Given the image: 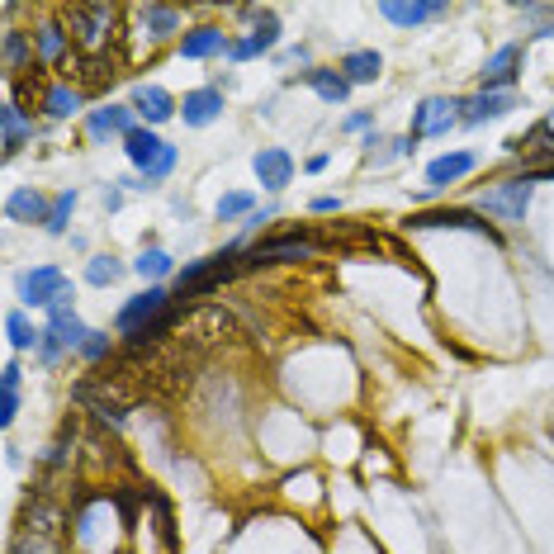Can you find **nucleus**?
Here are the masks:
<instances>
[{
    "label": "nucleus",
    "mask_w": 554,
    "mask_h": 554,
    "mask_svg": "<svg viewBox=\"0 0 554 554\" xmlns=\"http://www.w3.org/2000/svg\"><path fill=\"white\" fill-rule=\"evenodd\" d=\"M34 38H38V57H43V62H57V57L67 53V34H62V24H43Z\"/></svg>",
    "instance_id": "obj_30"
},
{
    "label": "nucleus",
    "mask_w": 554,
    "mask_h": 554,
    "mask_svg": "<svg viewBox=\"0 0 554 554\" xmlns=\"http://www.w3.org/2000/svg\"><path fill=\"white\" fill-rule=\"evenodd\" d=\"M81 356H86V360H105L109 356V337H105V332H90V341L81 346Z\"/></svg>",
    "instance_id": "obj_33"
},
{
    "label": "nucleus",
    "mask_w": 554,
    "mask_h": 554,
    "mask_svg": "<svg viewBox=\"0 0 554 554\" xmlns=\"http://www.w3.org/2000/svg\"><path fill=\"white\" fill-rule=\"evenodd\" d=\"M19 375H24V370H19V360H5V389H15V394H19Z\"/></svg>",
    "instance_id": "obj_36"
},
{
    "label": "nucleus",
    "mask_w": 554,
    "mask_h": 554,
    "mask_svg": "<svg viewBox=\"0 0 554 554\" xmlns=\"http://www.w3.org/2000/svg\"><path fill=\"white\" fill-rule=\"evenodd\" d=\"M166 304H171V294L161 285H152L147 294H138L133 304H124L119 308V318H114V327L124 332V337H143L147 332V322H157L161 313H166Z\"/></svg>",
    "instance_id": "obj_4"
},
{
    "label": "nucleus",
    "mask_w": 554,
    "mask_h": 554,
    "mask_svg": "<svg viewBox=\"0 0 554 554\" xmlns=\"http://www.w3.org/2000/svg\"><path fill=\"white\" fill-rule=\"evenodd\" d=\"M161 147H166V143H161L152 128H133V133L124 138V152H128V161H133L138 171H147V166L161 157Z\"/></svg>",
    "instance_id": "obj_19"
},
{
    "label": "nucleus",
    "mask_w": 554,
    "mask_h": 554,
    "mask_svg": "<svg viewBox=\"0 0 554 554\" xmlns=\"http://www.w3.org/2000/svg\"><path fill=\"white\" fill-rule=\"evenodd\" d=\"M360 128H370V114H351L346 119V133H360Z\"/></svg>",
    "instance_id": "obj_37"
},
{
    "label": "nucleus",
    "mask_w": 554,
    "mask_h": 554,
    "mask_svg": "<svg viewBox=\"0 0 554 554\" xmlns=\"http://www.w3.org/2000/svg\"><path fill=\"white\" fill-rule=\"evenodd\" d=\"M251 171L261 180V190H285L289 180H294V157H289L285 147H261L251 157Z\"/></svg>",
    "instance_id": "obj_7"
},
{
    "label": "nucleus",
    "mask_w": 554,
    "mask_h": 554,
    "mask_svg": "<svg viewBox=\"0 0 554 554\" xmlns=\"http://www.w3.org/2000/svg\"><path fill=\"white\" fill-rule=\"evenodd\" d=\"M48 341H57L62 351H81L90 341V327L76 318V313H53V318H48Z\"/></svg>",
    "instance_id": "obj_17"
},
{
    "label": "nucleus",
    "mask_w": 554,
    "mask_h": 554,
    "mask_svg": "<svg viewBox=\"0 0 554 554\" xmlns=\"http://www.w3.org/2000/svg\"><path fill=\"white\" fill-rule=\"evenodd\" d=\"M5 337H10V346L15 351H34V346H43V332H38L34 322L24 318V313H5Z\"/></svg>",
    "instance_id": "obj_23"
},
{
    "label": "nucleus",
    "mask_w": 554,
    "mask_h": 554,
    "mask_svg": "<svg viewBox=\"0 0 554 554\" xmlns=\"http://www.w3.org/2000/svg\"><path fill=\"white\" fill-rule=\"evenodd\" d=\"M128 105H133V114H138V119H143L147 128H157V124H166L171 114H180V105L171 100V90L147 86V81H143L138 90H133V100H128Z\"/></svg>",
    "instance_id": "obj_9"
},
{
    "label": "nucleus",
    "mask_w": 554,
    "mask_h": 554,
    "mask_svg": "<svg viewBox=\"0 0 554 554\" xmlns=\"http://www.w3.org/2000/svg\"><path fill=\"white\" fill-rule=\"evenodd\" d=\"M521 57H526L521 43H502L498 53L483 62V90H512V81L521 72Z\"/></svg>",
    "instance_id": "obj_8"
},
{
    "label": "nucleus",
    "mask_w": 554,
    "mask_h": 554,
    "mask_svg": "<svg viewBox=\"0 0 554 554\" xmlns=\"http://www.w3.org/2000/svg\"><path fill=\"white\" fill-rule=\"evenodd\" d=\"M19 294H24L29 308H48L53 313L57 304H72V280L57 266H38L29 275H19Z\"/></svg>",
    "instance_id": "obj_1"
},
{
    "label": "nucleus",
    "mask_w": 554,
    "mask_h": 554,
    "mask_svg": "<svg viewBox=\"0 0 554 554\" xmlns=\"http://www.w3.org/2000/svg\"><path fill=\"white\" fill-rule=\"evenodd\" d=\"M124 275V261H114V256H90L86 261V280L95 289H105V285H114Z\"/></svg>",
    "instance_id": "obj_27"
},
{
    "label": "nucleus",
    "mask_w": 554,
    "mask_h": 554,
    "mask_svg": "<svg viewBox=\"0 0 554 554\" xmlns=\"http://www.w3.org/2000/svg\"><path fill=\"white\" fill-rule=\"evenodd\" d=\"M540 133H545V138H554V109H550V119L540 124Z\"/></svg>",
    "instance_id": "obj_39"
},
{
    "label": "nucleus",
    "mask_w": 554,
    "mask_h": 554,
    "mask_svg": "<svg viewBox=\"0 0 554 554\" xmlns=\"http://www.w3.org/2000/svg\"><path fill=\"white\" fill-rule=\"evenodd\" d=\"M455 109H460V100H446V95L422 100V105L412 109V143H417V138H441V133H450V124L460 119Z\"/></svg>",
    "instance_id": "obj_5"
},
{
    "label": "nucleus",
    "mask_w": 554,
    "mask_h": 554,
    "mask_svg": "<svg viewBox=\"0 0 554 554\" xmlns=\"http://www.w3.org/2000/svg\"><path fill=\"white\" fill-rule=\"evenodd\" d=\"M143 24H147V38H152V43H161V38H171L180 29V10H171V5H147Z\"/></svg>",
    "instance_id": "obj_24"
},
{
    "label": "nucleus",
    "mask_w": 554,
    "mask_h": 554,
    "mask_svg": "<svg viewBox=\"0 0 554 554\" xmlns=\"http://www.w3.org/2000/svg\"><path fill=\"white\" fill-rule=\"evenodd\" d=\"M72 209H76V190H62V195L53 199V209H48V223H43V228H48L53 237H62L67 233V223H72Z\"/></svg>",
    "instance_id": "obj_28"
},
{
    "label": "nucleus",
    "mask_w": 554,
    "mask_h": 554,
    "mask_svg": "<svg viewBox=\"0 0 554 554\" xmlns=\"http://www.w3.org/2000/svg\"><path fill=\"white\" fill-rule=\"evenodd\" d=\"M29 133H34V128L24 124V114H19V105L10 100V105H5V157H15L19 147H24V138H29Z\"/></svg>",
    "instance_id": "obj_26"
},
{
    "label": "nucleus",
    "mask_w": 554,
    "mask_h": 554,
    "mask_svg": "<svg viewBox=\"0 0 554 554\" xmlns=\"http://www.w3.org/2000/svg\"><path fill=\"white\" fill-rule=\"evenodd\" d=\"M412 228H460V233H479L488 242H502L493 223H483L474 209H436V214H412Z\"/></svg>",
    "instance_id": "obj_6"
},
{
    "label": "nucleus",
    "mask_w": 554,
    "mask_h": 554,
    "mask_svg": "<svg viewBox=\"0 0 554 554\" xmlns=\"http://www.w3.org/2000/svg\"><path fill=\"white\" fill-rule=\"evenodd\" d=\"M479 209L488 218H498V223H521L526 218V209H531V180H507V185H498V190H488V195L479 199Z\"/></svg>",
    "instance_id": "obj_2"
},
{
    "label": "nucleus",
    "mask_w": 554,
    "mask_h": 554,
    "mask_svg": "<svg viewBox=\"0 0 554 554\" xmlns=\"http://www.w3.org/2000/svg\"><path fill=\"white\" fill-rule=\"evenodd\" d=\"M251 214H256V195H251V190H233V195H223V199H218V209H214L218 223H233V218H251Z\"/></svg>",
    "instance_id": "obj_25"
},
{
    "label": "nucleus",
    "mask_w": 554,
    "mask_h": 554,
    "mask_svg": "<svg viewBox=\"0 0 554 554\" xmlns=\"http://www.w3.org/2000/svg\"><path fill=\"white\" fill-rule=\"evenodd\" d=\"M304 86H313L327 100V105H341L346 95H351V81L341 72H322V67H313V72H304Z\"/></svg>",
    "instance_id": "obj_21"
},
{
    "label": "nucleus",
    "mask_w": 554,
    "mask_h": 554,
    "mask_svg": "<svg viewBox=\"0 0 554 554\" xmlns=\"http://www.w3.org/2000/svg\"><path fill=\"white\" fill-rule=\"evenodd\" d=\"M133 105H100L95 114H90V138H128L133 133Z\"/></svg>",
    "instance_id": "obj_12"
},
{
    "label": "nucleus",
    "mask_w": 554,
    "mask_h": 554,
    "mask_svg": "<svg viewBox=\"0 0 554 554\" xmlns=\"http://www.w3.org/2000/svg\"><path fill=\"white\" fill-rule=\"evenodd\" d=\"M218 114H223V90H214V86H199V90H190V95L180 100V119H185L190 128L214 124Z\"/></svg>",
    "instance_id": "obj_11"
},
{
    "label": "nucleus",
    "mask_w": 554,
    "mask_h": 554,
    "mask_svg": "<svg viewBox=\"0 0 554 554\" xmlns=\"http://www.w3.org/2000/svg\"><path fill=\"white\" fill-rule=\"evenodd\" d=\"M233 43H228V34L223 29H214V24H204V29H190V34L180 38V57H190V62H204V57H218L228 53Z\"/></svg>",
    "instance_id": "obj_13"
},
{
    "label": "nucleus",
    "mask_w": 554,
    "mask_h": 554,
    "mask_svg": "<svg viewBox=\"0 0 554 554\" xmlns=\"http://www.w3.org/2000/svg\"><path fill=\"white\" fill-rule=\"evenodd\" d=\"M15 412H19V394H15V389H5V408H0V422L10 427V422H15Z\"/></svg>",
    "instance_id": "obj_34"
},
{
    "label": "nucleus",
    "mask_w": 554,
    "mask_h": 554,
    "mask_svg": "<svg viewBox=\"0 0 554 554\" xmlns=\"http://www.w3.org/2000/svg\"><path fill=\"white\" fill-rule=\"evenodd\" d=\"M474 166H479V157H474V152H446V157H436L427 166V185H431V190L455 185V180H465Z\"/></svg>",
    "instance_id": "obj_14"
},
{
    "label": "nucleus",
    "mask_w": 554,
    "mask_h": 554,
    "mask_svg": "<svg viewBox=\"0 0 554 554\" xmlns=\"http://www.w3.org/2000/svg\"><path fill=\"white\" fill-rule=\"evenodd\" d=\"M337 209H341L337 195H318V199H313V214H337Z\"/></svg>",
    "instance_id": "obj_35"
},
{
    "label": "nucleus",
    "mask_w": 554,
    "mask_h": 554,
    "mask_svg": "<svg viewBox=\"0 0 554 554\" xmlns=\"http://www.w3.org/2000/svg\"><path fill=\"white\" fill-rule=\"evenodd\" d=\"M275 38H280V24H275V15L256 29V34H247V38H237L233 48H228V57L233 62H247V57H261V53H270L275 48Z\"/></svg>",
    "instance_id": "obj_18"
},
{
    "label": "nucleus",
    "mask_w": 554,
    "mask_h": 554,
    "mask_svg": "<svg viewBox=\"0 0 554 554\" xmlns=\"http://www.w3.org/2000/svg\"><path fill=\"white\" fill-rule=\"evenodd\" d=\"M81 100H86V95L76 86H48L43 90V114H48V119H72L76 109H81Z\"/></svg>",
    "instance_id": "obj_22"
},
{
    "label": "nucleus",
    "mask_w": 554,
    "mask_h": 554,
    "mask_svg": "<svg viewBox=\"0 0 554 554\" xmlns=\"http://www.w3.org/2000/svg\"><path fill=\"white\" fill-rule=\"evenodd\" d=\"M379 15L389 19V24H398V29H417L427 19L446 15V5H379Z\"/></svg>",
    "instance_id": "obj_20"
},
{
    "label": "nucleus",
    "mask_w": 554,
    "mask_h": 554,
    "mask_svg": "<svg viewBox=\"0 0 554 554\" xmlns=\"http://www.w3.org/2000/svg\"><path fill=\"white\" fill-rule=\"evenodd\" d=\"M24 57H29V38L19 34V29H10V34H5V67L19 72V67H24Z\"/></svg>",
    "instance_id": "obj_32"
},
{
    "label": "nucleus",
    "mask_w": 554,
    "mask_h": 554,
    "mask_svg": "<svg viewBox=\"0 0 554 554\" xmlns=\"http://www.w3.org/2000/svg\"><path fill=\"white\" fill-rule=\"evenodd\" d=\"M133 270H138L143 280H161V275H171V256L161 247H143V256L133 261Z\"/></svg>",
    "instance_id": "obj_29"
},
{
    "label": "nucleus",
    "mask_w": 554,
    "mask_h": 554,
    "mask_svg": "<svg viewBox=\"0 0 554 554\" xmlns=\"http://www.w3.org/2000/svg\"><path fill=\"white\" fill-rule=\"evenodd\" d=\"M460 119L465 124H488V119H502L507 109H517V95L512 90H479V95H469V100H460Z\"/></svg>",
    "instance_id": "obj_10"
},
{
    "label": "nucleus",
    "mask_w": 554,
    "mask_h": 554,
    "mask_svg": "<svg viewBox=\"0 0 554 554\" xmlns=\"http://www.w3.org/2000/svg\"><path fill=\"white\" fill-rule=\"evenodd\" d=\"M48 199L38 195V190H15V195L5 199V218L10 223H48Z\"/></svg>",
    "instance_id": "obj_16"
},
{
    "label": "nucleus",
    "mask_w": 554,
    "mask_h": 554,
    "mask_svg": "<svg viewBox=\"0 0 554 554\" xmlns=\"http://www.w3.org/2000/svg\"><path fill=\"white\" fill-rule=\"evenodd\" d=\"M109 24H114V10H109V5H72V10H67V29L76 34V43H81L86 53L105 48Z\"/></svg>",
    "instance_id": "obj_3"
},
{
    "label": "nucleus",
    "mask_w": 554,
    "mask_h": 554,
    "mask_svg": "<svg viewBox=\"0 0 554 554\" xmlns=\"http://www.w3.org/2000/svg\"><path fill=\"white\" fill-rule=\"evenodd\" d=\"M379 72H384V57L375 48H356V53L341 57V76L351 81V86H375Z\"/></svg>",
    "instance_id": "obj_15"
},
{
    "label": "nucleus",
    "mask_w": 554,
    "mask_h": 554,
    "mask_svg": "<svg viewBox=\"0 0 554 554\" xmlns=\"http://www.w3.org/2000/svg\"><path fill=\"white\" fill-rule=\"evenodd\" d=\"M176 161H180V152H176L171 143H166V147H161V157H157V161H152V166L143 171V190H147V185H161V180H166L171 171H176Z\"/></svg>",
    "instance_id": "obj_31"
},
{
    "label": "nucleus",
    "mask_w": 554,
    "mask_h": 554,
    "mask_svg": "<svg viewBox=\"0 0 554 554\" xmlns=\"http://www.w3.org/2000/svg\"><path fill=\"white\" fill-rule=\"evenodd\" d=\"M308 171L318 176V171H327V152H318V157H308Z\"/></svg>",
    "instance_id": "obj_38"
}]
</instances>
